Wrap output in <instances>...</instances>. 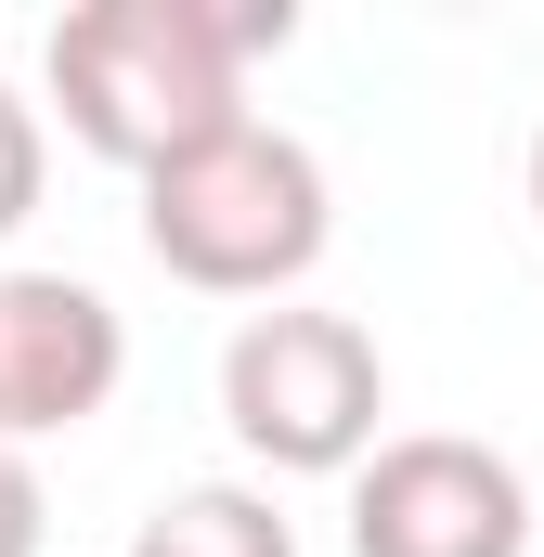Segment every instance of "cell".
<instances>
[{
  "label": "cell",
  "mask_w": 544,
  "mask_h": 557,
  "mask_svg": "<svg viewBox=\"0 0 544 557\" xmlns=\"http://www.w3.org/2000/svg\"><path fill=\"white\" fill-rule=\"evenodd\" d=\"M298 39L285 0H78L39 52L52 117L91 143L104 169H169L182 143L247 117V65Z\"/></svg>",
  "instance_id": "cell-1"
},
{
  "label": "cell",
  "mask_w": 544,
  "mask_h": 557,
  "mask_svg": "<svg viewBox=\"0 0 544 557\" xmlns=\"http://www.w3.org/2000/svg\"><path fill=\"white\" fill-rule=\"evenodd\" d=\"M324 234H337L324 156L272 117H234V131L182 143L169 169H143V247L195 298H285L324 260Z\"/></svg>",
  "instance_id": "cell-2"
},
{
  "label": "cell",
  "mask_w": 544,
  "mask_h": 557,
  "mask_svg": "<svg viewBox=\"0 0 544 557\" xmlns=\"http://www.w3.org/2000/svg\"><path fill=\"white\" fill-rule=\"evenodd\" d=\"M390 363L350 311H247L221 350V428L272 480H350L390 441Z\"/></svg>",
  "instance_id": "cell-3"
},
{
  "label": "cell",
  "mask_w": 544,
  "mask_h": 557,
  "mask_svg": "<svg viewBox=\"0 0 544 557\" xmlns=\"http://www.w3.org/2000/svg\"><path fill=\"white\" fill-rule=\"evenodd\" d=\"M350 557H532V480L493 441L403 428L350 467Z\"/></svg>",
  "instance_id": "cell-4"
},
{
  "label": "cell",
  "mask_w": 544,
  "mask_h": 557,
  "mask_svg": "<svg viewBox=\"0 0 544 557\" xmlns=\"http://www.w3.org/2000/svg\"><path fill=\"white\" fill-rule=\"evenodd\" d=\"M131 376V324L78 273H0V454L91 428Z\"/></svg>",
  "instance_id": "cell-5"
},
{
  "label": "cell",
  "mask_w": 544,
  "mask_h": 557,
  "mask_svg": "<svg viewBox=\"0 0 544 557\" xmlns=\"http://www.w3.org/2000/svg\"><path fill=\"white\" fill-rule=\"evenodd\" d=\"M131 557H298V532H285V506L247 493V480H195V493H169L131 532Z\"/></svg>",
  "instance_id": "cell-6"
},
{
  "label": "cell",
  "mask_w": 544,
  "mask_h": 557,
  "mask_svg": "<svg viewBox=\"0 0 544 557\" xmlns=\"http://www.w3.org/2000/svg\"><path fill=\"white\" fill-rule=\"evenodd\" d=\"M39 182H52V131H39V104H26V91L0 78V234H26Z\"/></svg>",
  "instance_id": "cell-7"
},
{
  "label": "cell",
  "mask_w": 544,
  "mask_h": 557,
  "mask_svg": "<svg viewBox=\"0 0 544 557\" xmlns=\"http://www.w3.org/2000/svg\"><path fill=\"white\" fill-rule=\"evenodd\" d=\"M39 532H52V506H39V467H26V454H0V557H39Z\"/></svg>",
  "instance_id": "cell-8"
},
{
  "label": "cell",
  "mask_w": 544,
  "mask_h": 557,
  "mask_svg": "<svg viewBox=\"0 0 544 557\" xmlns=\"http://www.w3.org/2000/svg\"><path fill=\"white\" fill-rule=\"evenodd\" d=\"M532 221H544V131H532Z\"/></svg>",
  "instance_id": "cell-9"
}]
</instances>
